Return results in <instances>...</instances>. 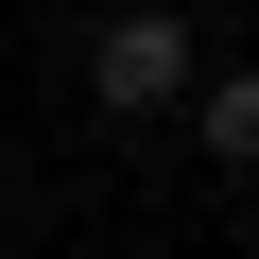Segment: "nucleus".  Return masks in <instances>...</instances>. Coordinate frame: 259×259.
Here are the masks:
<instances>
[{"label": "nucleus", "mask_w": 259, "mask_h": 259, "mask_svg": "<svg viewBox=\"0 0 259 259\" xmlns=\"http://www.w3.org/2000/svg\"><path fill=\"white\" fill-rule=\"evenodd\" d=\"M173 121H190L225 173H259V69H190V104H173Z\"/></svg>", "instance_id": "f03ea898"}, {"label": "nucleus", "mask_w": 259, "mask_h": 259, "mask_svg": "<svg viewBox=\"0 0 259 259\" xmlns=\"http://www.w3.org/2000/svg\"><path fill=\"white\" fill-rule=\"evenodd\" d=\"M190 69H207L190 18H173V0H139V18H104V35H87V121H173Z\"/></svg>", "instance_id": "f257e3e1"}]
</instances>
